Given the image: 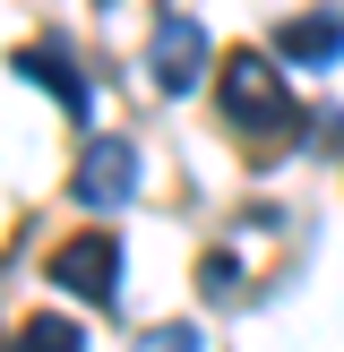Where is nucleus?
<instances>
[{
  "label": "nucleus",
  "instance_id": "6",
  "mask_svg": "<svg viewBox=\"0 0 344 352\" xmlns=\"http://www.w3.org/2000/svg\"><path fill=\"white\" fill-rule=\"evenodd\" d=\"M17 69H26V78L43 86V95L61 103V112H86V78L69 69V52L52 43V34H43V43H26V52H17Z\"/></svg>",
  "mask_w": 344,
  "mask_h": 352
},
{
  "label": "nucleus",
  "instance_id": "5",
  "mask_svg": "<svg viewBox=\"0 0 344 352\" xmlns=\"http://www.w3.org/2000/svg\"><path fill=\"white\" fill-rule=\"evenodd\" d=\"M275 52H284L292 69H327V60H344V17H327V9L284 17V26H275Z\"/></svg>",
  "mask_w": 344,
  "mask_h": 352
},
{
  "label": "nucleus",
  "instance_id": "9",
  "mask_svg": "<svg viewBox=\"0 0 344 352\" xmlns=\"http://www.w3.org/2000/svg\"><path fill=\"white\" fill-rule=\"evenodd\" d=\"M138 352H198V327H147Z\"/></svg>",
  "mask_w": 344,
  "mask_h": 352
},
{
  "label": "nucleus",
  "instance_id": "1",
  "mask_svg": "<svg viewBox=\"0 0 344 352\" xmlns=\"http://www.w3.org/2000/svg\"><path fill=\"white\" fill-rule=\"evenodd\" d=\"M224 120L258 146V164H275V146L310 129L301 103H292V86L267 69V52H224Z\"/></svg>",
  "mask_w": 344,
  "mask_h": 352
},
{
  "label": "nucleus",
  "instance_id": "4",
  "mask_svg": "<svg viewBox=\"0 0 344 352\" xmlns=\"http://www.w3.org/2000/svg\"><path fill=\"white\" fill-rule=\"evenodd\" d=\"M198 69H206V34H198V17H172V9H164V26H155V78L181 95V86H198Z\"/></svg>",
  "mask_w": 344,
  "mask_h": 352
},
{
  "label": "nucleus",
  "instance_id": "8",
  "mask_svg": "<svg viewBox=\"0 0 344 352\" xmlns=\"http://www.w3.org/2000/svg\"><path fill=\"white\" fill-rule=\"evenodd\" d=\"M198 292H206V301H241V258H206V267H198Z\"/></svg>",
  "mask_w": 344,
  "mask_h": 352
},
{
  "label": "nucleus",
  "instance_id": "7",
  "mask_svg": "<svg viewBox=\"0 0 344 352\" xmlns=\"http://www.w3.org/2000/svg\"><path fill=\"white\" fill-rule=\"evenodd\" d=\"M9 352H86V336H78L69 318H52V309H34V318L9 336Z\"/></svg>",
  "mask_w": 344,
  "mask_h": 352
},
{
  "label": "nucleus",
  "instance_id": "2",
  "mask_svg": "<svg viewBox=\"0 0 344 352\" xmlns=\"http://www.w3.org/2000/svg\"><path fill=\"white\" fill-rule=\"evenodd\" d=\"M43 275H52V284H61V292H78V301H103V309H112V284H120V250H112V232H103V223H95V232L61 241Z\"/></svg>",
  "mask_w": 344,
  "mask_h": 352
},
{
  "label": "nucleus",
  "instance_id": "3",
  "mask_svg": "<svg viewBox=\"0 0 344 352\" xmlns=\"http://www.w3.org/2000/svg\"><path fill=\"white\" fill-rule=\"evenodd\" d=\"M69 189H78V206H103V215H112V206L138 189V155L129 146H86V164H78Z\"/></svg>",
  "mask_w": 344,
  "mask_h": 352
}]
</instances>
